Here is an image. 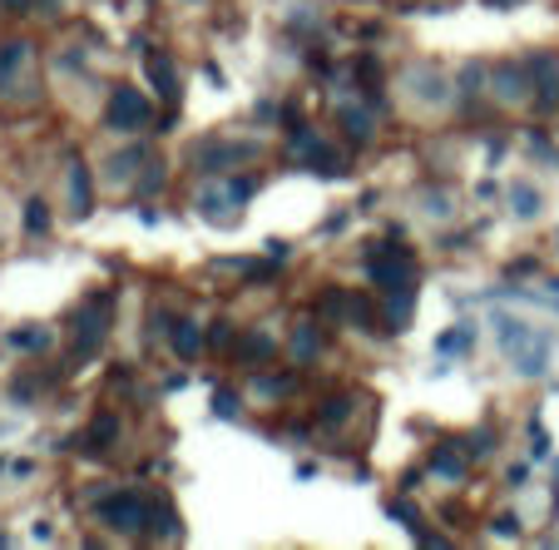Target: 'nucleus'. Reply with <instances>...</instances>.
<instances>
[]
</instances>
